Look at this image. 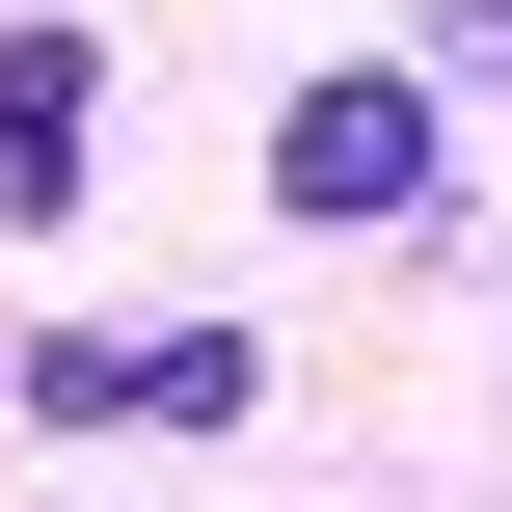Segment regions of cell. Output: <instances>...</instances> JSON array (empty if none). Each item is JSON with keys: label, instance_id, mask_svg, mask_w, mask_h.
I'll list each match as a JSON object with an SVG mask.
<instances>
[{"label": "cell", "instance_id": "cell-1", "mask_svg": "<svg viewBox=\"0 0 512 512\" xmlns=\"http://www.w3.org/2000/svg\"><path fill=\"white\" fill-rule=\"evenodd\" d=\"M432 162H459V81H432V54H324V81L270 108V216H324V243L432 216Z\"/></svg>", "mask_w": 512, "mask_h": 512}, {"label": "cell", "instance_id": "cell-2", "mask_svg": "<svg viewBox=\"0 0 512 512\" xmlns=\"http://www.w3.org/2000/svg\"><path fill=\"white\" fill-rule=\"evenodd\" d=\"M243 405H270L243 324H54V351H0V432H243Z\"/></svg>", "mask_w": 512, "mask_h": 512}, {"label": "cell", "instance_id": "cell-3", "mask_svg": "<svg viewBox=\"0 0 512 512\" xmlns=\"http://www.w3.org/2000/svg\"><path fill=\"white\" fill-rule=\"evenodd\" d=\"M81 108H108V54H81V27H0V216L81 189Z\"/></svg>", "mask_w": 512, "mask_h": 512}, {"label": "cell", "instance_id": "cell-4", "mask_svg": "<svg viewBox=\"0 0 512 512\" xmlns=\"http://www.w3.org/2000/svg\"><path fill=\"white\" fill-rule=\"evenodd\" d=\"M405 54L432 81H512V0H405Z\"/></svg>", "mask_w": 512, "mask_h": 512}]
</instances>
